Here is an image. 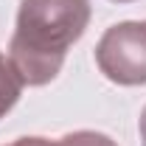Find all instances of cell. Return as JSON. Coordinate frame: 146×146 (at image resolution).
Masks as SVG:
<instances>
[{
	"label": "cell",
	"mask_w": 146,
	"mask_h": 146,
	"mask_svg": "<svg viewBox=\"0 0 146 146\" xmlns=\"http://www.w3.org/2000/svg\"><path fill=\"white\" fill-rule=\"evenodd\" d=\"M90 0H20L9 59L23 84H51L90 25Z\"/></svg>",
	"instance_id": "6da1fadb"
},
{
	"label": "cell",
	"mask_w": 146,
	"mask_h": 146,
	"mask_svg": "<svg viewBox=\"0 0 146 146\" xmlns=\"http://www.w3.org/2000/svg\"><path fill=\"white\" fill-rule=\"evenodd\" d=\"M96 65L112 84H146V20L110 25L96 45Z\"/></svg>",
	"instance_id": "7a4b0ae2"
},
{
	"label": "cell",
	"mask_w": 146,
	"mask_h": 146,
	"mask_svg": "<svg viewBox=\"0 0 146 146\" xmlns=\"http://www.w3.org/2000/svg\"><path fill=\"white\" fill-rule=\"evenodd\" d=\"M23 79H20V73L14 70V65H11V59L6 54H0V118H6L14 104L20 101V96H23Z\"/></svg>",
	"instance_id": "3957f363"
},
{
	"label": "cell",
	"mask_w": 146,
	"mask_h": 146,
	"mask_svg": "<svg viewBox=\"0 0 146 146\" xmlns=\"http://www.w3.org/2000/svg\"><path fill=\"white\" fill-rule=\"evenodd\" d=\"M62 146H118L110 135L104 132H96V129H76V132H68L65 138H59Z\"/></svg>",
	"instance_id": "277c9868"
},
{
	"label": "cell",
	"mask_w": 146,
	"mask_h": 146,
	"mask_svg": "<svg viewBox=\"0 0 146 146\" xmlns=\"http://www.w3.org/2000/svg\"><path fill=\"white\" fill-rule=\"evenodd\" d=\"M9 146H62L59 141H48V138H36V135H31V138H17L14 143Z\"/></svg>",
	"instance_id": "5b68a950"
},
{
	"label": "cell",
	"mask_w": 146,
	"mask_h": 146,
	"mask_svg": "<svg viewBox=\"0 0 146 146\" xmlns=\"http://www.w3.org/2000/svg\"><path fill=\"white\" fill-rule=\"evenodd\" d=\"M138 129H141V141H143V146H146V107H143V112H141V121H138Z\"/></svg>",
	"instance_id": "8992f818"
},
{
	"label": "cell",
	"mask_w": 146,
	"mask_h": 146,
	"mask_svg": "<svg viewBox=\"0 0 146 146\" xmlns=\"http://www.w3.org/2000/svg\"><path fill=\"white\" fill-rule=\"evenodd\" d=\"M115 3H132V0H115Z\"/></svg>",
	"instance_id": "52a82bcc"
}]
</instances>
